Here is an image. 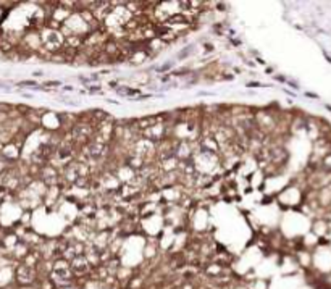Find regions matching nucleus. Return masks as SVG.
Wrapping results in <instances>:
<instances>
[{
    "mask_svg": "<svg viewBox=\"0 0 331 289\" xmlns=\"http://www.w3.org/2000/svg\"><path fill=\"white\" fill-rule=\"evenodd\" d=\"M15 283L18 286L36 284V270L24 263H16L15 267Z\"/></svg>",
    "mask_w": 331,
    "mask_h": 289,
    "instance_id": "nucleus-1",
    "label": "nucleus"
}]
</instances>
